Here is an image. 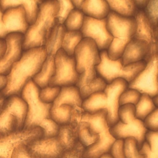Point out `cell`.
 <instances>
[{
    "mask_svg": "<svg viewBox=\"0 0 158 158\" xmlns=\"http://www.w3.org/2000/svg\"><path fill=\"white\" fill-rule=\"evenodd\" d=\"M47 56L45 46L23 51L20 59L5 75V86L1 92L3 95L7 98L20 96L26 84L40 71Z\"/></svg>",
    "mask_w": 158,
    "mask_h": 158,
    "instance_id": "1",
    "label": "cell"
},
{
    "mask_svg": "<svg viewBox=\"0 0 158 158\" xmlns=\"http://www.w3.org/2000/svg\"><path fill=\"white\" fill-rule=\"evenodd\" d=\"M40 89L31 79L21 92L20 96L27 107L23 129L39 127L43 131L44 137H55L60 126L51 117L50 110L52 103H46L40 100Z\"/></svg>",
    "mask_w": 158,
    "mask_h": 158,
    "instance_id": "2",
    "label": "cell"
},
{
    "mask_svg": "<svg viewBox=\"0 0 158 158\" xmlns=\"http://www.w3.org/2000/svg\"><path fill=\"white\" fill-rule=\"evenodd\" d=\"M128 83L118 78L107 84L103 91L94 93L83 100L82 108L85 112L92 114L105 109L107 112L106 120L110 128L119 120L118 112L119 101L121 94L128 88Z\"/></svg>",
    "mask_w": 158,
    "mask_h": 158,
    "instance_id": "3",
    "label": "cell"
},
{
    "mask_svg": "<svg viewBox=\"0 0 158 158\" xmlns=\"http://www.w3.org/2000/svg\"><path fill=\"white\" fill-rule=\"evenodd\" d=\"M59 7L58 0L43 1L35 23L30 25L24 36L23 51L44 46L56 24Z\"/></svg>",
    "mask_w": 158,
    "mask_h": 158,
    "instance_id": "4",
    "label": "cell"
},
{
    "mask_svg": "<svg viewBox=\"0 0 158 158\" xmlns=\"http://www.w3.org/2000/svg\"><path fill=\"white\" fill-rule=\"evenodd\" d=\"M106 110L92 114L83 110L77 115L78 122L87 123L91 132L98 135L99 138L94 144L85 149L83 158H99L102 154L110 153L111 147L116 140L110 131L106 120Z\"/></svg>",
    "mask_w": 158,
    "mask_h": 158,
    "instance_id": "5",
    "label": "cell"
},
{
    "mask_svg": "<svg viewBox=\"0 0 158 158\" xmlns=\"http://www.w3.org/2000/svg\"><path fill=\"white\" fill-rule=\"evenodd\" d=\"M74 56L76 70L80 76L75 86L80 92L98 77L95 67L101 61L100 53L93 40L84 38L76 48Z\"/></svg>",
    "mask_w": 158,
    "mask_h": 158,
    "instance_id": "6",
    "label": "cell"
},
{
    "mask_svg": "<svg viewBox=\"0 0 158 158\" xmlns=\"http://www.w3.org/2000/svg\"><path fill=\"white\" fill-rule=\"evenodd\" d=\"M107 28L113 37L107 52L112 60L121 57L124 51L135 34L137 24L135 18L125 17L110 11L106 17Z\"/></svg>",
    "mask_w": 158,
    "mask_h": 158,
    "instance_id": "7",
    "label": "cell"
},
{
    "mask_svg": "<svg viewBox=\"0 0 158 158\" xmlns=\"http://www.w3.org/2000/svg\"><path fill=\"white\" fill-rule=\"evenodd\" d=\"M99 53L101 61L95 69L97 76L103 79L107 84L118 78L129 83L146 65V63L142 60L124 66L121 57L112 60L108 57L107 50L101 51Z\"/></svg>",
    "mask_w": 158,
    "mask_h": 158,
    "instance_id": "8",
    "label": "cell"
},
{
    "mask_svg": "<svg viewBox=\"0 0 158 158\" xmlns=\"http://www.w3.org/2000/svg\"><path fill=\"white\" fill-rule=\"evenodd\" d=\"M134 105L128 104L120 106L118 112V121L110 128V131L116 139H125L132 137L137 142L139 150L145 141L148 130L143 121L136 118Z\"/></svg>",
    "mask_w": 158,
    "mask_h": 158,
    "instance_id": "9",
    "label": "cell"
},
{
    "mask_svg": "<svg viewBox=\"0 0 158 158\" xmlns=\"http://www.w3.org/2000/svg\"><path fill=\"white\" fill-rule=\"evenodd\" d=\"M83 100L76 86L61 87L52 104V119L59 126L69 124L73 112L82 108Z\"/></svg>",
    "mask_w": 158,
    "mask_h": 158,
    "instance_id": "10",
    "label": "cell"
},
{
    "mask_svg": "<svg viewBox=\"0 0 158 158\" xmlns=\"http://www.w3.org/2000/svg\"><path fill=\"white\" fill-rule=\"evenodd\" d=\"M27 107L20 96L8 98L0 112V138L23 129Z\"/></svg>",
    "mask_w": 158,
    "mask_h": 158,
    "instance_id": "11",
    "label": "cell"
},
{
    "mask_svg": "<svg viewBox=\"0 0 158 158\" xmlns=\"http://www.w3.org/2000/svg\"><path fill=\"white\" fill-rule=\"evenodd\" d=\"M54 60L55 72L48 86L61 88L75 86L80 76L76 70L74 56H68L61 48L56 53Z\"/></svg>",
    "mask_w": 158,
    "mask_h": 158,
    "instance_id": "12",
    "label": "cell"
},
{
    "mask_svg": "<svg viewBox=\"0 0 158 158\" xmlns=\"http://www.w3.org/2000/svg\"><path fill=\"white\" fill-rule=\"evenodd\" d=\"M44 137L42 130L36 127L12 132L0 138V158H12L16 150Z\"/></svg>",
    "mask_w": 158,
    "mask_h": 158,
    "instance_id": "13",
    "label": "cell"
},
{
    "mask_svg": "<svg viewBox=\"0 0 158 158\" xmlns=\"http://www.w3.org/2000/svg\"><path fill=\"white\" fill-rule=\"evenodd\" d=\"M157 54L146 63L145 68L128 83V88L135 89L151 98L158 94Z\"/></svg>",
    "mask_w": 158,
    "mask_h": 158,
    "instance_id": "14",
    "label": "cell"
},
{
    "mask_svg": "<svg viewBox=\"0 0 158 158\" xmlns=\"http://www.w3.org/2000/svg\"><path fill=\"white\" fill-rule=\"evenodd\" d=\"M80 31L83 38H89L96 44L98 50H107L113 37L106 27V18L97 19L85 15L83 23Z\"/></svg>",
    "mask_w": 158,
    "mask_h": 158,
    "instance_id": "15",
    "label": "cell"
},
{
    "mask_svg": "<svg viewBox=\"0 0 158 158\" xmlns=\"http://www.w3.org/2000/svg\"><path fill=\"white\" fill-rule=\"evenodd\" d=\"M137 28L132 38L143 40L149 45L148 52L144 59L146 63L154 55L157 54V28L151 23L144 11H137L135 15Z\"/></svg>",
    "mask_w": 158,
    "mask_h": 158,
    "instance_id": "16",
    "label": "cell"
},
{
    "mask_svg": "<svg viewBox=\"0 0 158 158\" xmlns=\"http://www.w3.org/2000/svg\"><path fill=\"white\" fill-rule=\"evenodd\" d=\"M24 35L19 33L8 34L5 40L6 49L0 60V73L6 75L9 72L13 64L21 58Z\"/></svg>",
    "mask_w": 158,
    "mask_h": 158,
    "instance_id": "17",
    "label": "cell"
},
{
    "mask_svg": "<svg viewBox=\"0 0 158 158\" xmlns=\"http://www.w3.org/2000/svg\"><path fill=\"white\" fill-rule=\"evenodd\" d=\"M27 147L34 158H59L64 151L56 136L39 138Z\"/></svg>",
    "mask_w": 158,
    "mask_h": 158,
    "instance_id": "18",
    "label": "cell"
},
{
    "mask_svg": "<svg viewBox=\"0 0 158 158\" xmlns=\"http://www.w3.org/2000/svg\"><path fill=\"white\" fill-rule=\"evenodd\" d=\"M2 20L8 34L19 33L24 35L29 26L24 9L20 4L6 10L3 12Z\"/></svg>",
    "mask_w": 158,
    "mask_h": 158,
    "instance_id": "19",
    "label": "cell"
},
{
    "mask_svg": "<svg viewBox=\"0 0 158 158\" xmlns=\"http://www.w3.org/2000/svg\"><path fill=\"white\" fill-rule=\"evenodd\" d=\"M149 50L148 43L143 40L132 38L126 46L121 58L123 64H129L143 60Z\"/></svg>",
    "mask_w": 158,
    "mask_h": 158,
    "instance_id": "20",
    "label": "cell"
},
{
    "mask_svg": "<svg viewBox=\"0 0 158 158\" xmlns=\"http://www.w3.org/2000/svg\"><path fill=\"white\" fill-rule=\"evenodd\" d=\"M43 1L35 0H0V6L4 12L7 9L22 5L25 11L27 21L30 25L35 22L38 15L40 5Z\"/></svg>",
    "mask_w": 158,
    "mask_h": 158,
    "instance_id": "21",
    "label": "cell"
},
{
    "mask_svg": "<svg viewBox=\"0 0 158 158\" xmlns=\"http://www.w3.org/2000/svg\"><path fill=\"white\" fill-rule=\"evenodd\" d=\"M81 10L85 15L97 19L106 18L110 11L104 0H84Z\"/></svg>",
    "mask_w": 158,
    "mask_h": 158,
    "instance_id": "22",
    "label": "cell"
},
{
    "mask_svg": "<svg viewBox=\"0 0 158 158\" xmlns=\"http://www.w3.org/2000/svg\"><path fill=\"white\" fill-rule=\"evenodd\" d=\"M56 137L64 151L71 148L78 141L77 125L69 123L60 126Z\"/></svg>",
    "mask_w": 158,
    "mask_h": 158,
    "instance_id": "23",
    "label": "cell"
},
{
    "mask_svg": "<svg viewBox=\"0 0 158 158\" xmlns=\"http://www.w3.org/2000/svg\"><path fill=\"white\" fill-rule=\"evenodd\" d=\"M66 31L64 24L56 25L44 46L48 56L55 57L57 52L61 48Z\"/></svg>",
    "mask_w": 158,
    "mask_h": 158,
    "instance_id": "24",
    "label": "cell"
},
{
    "mask_svg": "<svg viewBox=\"0 0 158 158\" xmlns=\"http://www.w3.org/2000/svg\"><path fill=\"white\" fill-rule=\"evenodd\" d=\"M54 58L52 56H48L40 70L32 79L40 89L48 86L49 81L54 74Z\"/></svg>",
    "mask_w": 158,
    "mask_h": 158,
    "instance_id": "25",
    "label": "cell"
},
{
    "mask_svg": "<svg viewBox=\"0 0 158 158\" xmlns=\"http://www.w3.org/2000/svg\"><path fill=\"white\" fill-rule=\"evenodd\" d=\"M139 153L145 158H158V131L148 130Z\"/></svg>",
    "mask_w": 158,
    "mask_h": 158,
    "instance_id": "26",
    "label": "cell"
},
{
    "mask_svg": "<svg viewBox=\"0 0 158 158\" xmlns=\"http://www.w3.org/2000/svg\"><path fill=\"white\" fill-rule=\"evenodd\" d=\"M111 11L125 17L135 15L137 7L134 0H106Z\"/></svg>",
    "mask_w": 158,
    "mask_h": 158,
    "instance_id": "27",
    "label": "cell"
},
{
    "mask_svg": "<svg viewBox=\"0 0 158 158\" xmlns=\"http://www.w3.org/2000/svg\"><path fill=\"white\" fill-rule=\"evenodd\" d=\"M83 39L80 31H66L61 48L68 56H74L76 48Z\"/></svg>",
    "mask_w": 158,
    "mask_h": 158,
    "instance_id": "28",
    "label": "cell"
},
{
    "mask_svg": "<svg viewBox=\"0 0 158 158\" xmlns=\"http://www.w3.org/2000/svg\"><path fill=\"white\" fill-rule=\"evenodd\" d=\"M135 106V117L143 121L149 114L157 108L153 104L152 98L146 94H141Z\"/></svg>",
    "mask_w": 158,
    "mask_h": 158,
    "instance_id": "29",
    "label": "cell"
},
{
    "mask_svg": "<svg viewBox=\"0 0 158 158\" xmlns=\"http://www.w3.org/2000/svg\"><path fill=\"white\" fill-rule=\"evenodd\" d=\"M77 126L78 141L86 148L95 143L99 138L98 135L92 134L88 123L85 122L76 123Z\"/></svg>",
    "mask_w": 158,
    "mask_h": 158,
    "instance_id": "30",
    "label": "cell"
},
{
    "mask_svg": "<svg viewBox=\"0 0 158 158\" xmlns=\"http://www.w3.org/2000/svg\"><path fill=\"white\" fill-rule=\"evenodd\" d=\"M85 15L82 11L76 8L73 10L64 22L67 31H80L83 23Z\"/></svg>",
    "mask_w": 158,
    "mask_h": 158,
    "instance_id": "31",
    "label": "cell"
},
{
    "mask_svg": "<svg viewBox=\"0 0 158 158\" xmlns=\"http://www.w3.org/2000/svg\"><path fill=\"white\" fill-rule=\"evenodd\" d=\"M59 7L56 17L57 24H64L71 11L75 9L71 0H58Z\"/></svg>",
    "mask_w": 158,
    "mask_h": 158,
    "instance_id": "32",
    "label": "cell"
},
{
    "mask_svg": "<svg viewBox=\"0 0 158 158\" xmlns=\"http://www.w3.org/2000/svg\"><path fill=\"white\" fill-rule=\"evenodd\" d=\"M123 149L126 158H145L144 155L139 153L137 141L133 138L124 139Z\"/></svg>",
    "mask_w": 158,
    "mask_h": 158,
    "instance_id": "33",
    "label": "cell"
},
{
    "mask_svg": "<svg viewBox=\"0 0 158 158\" xmlns=\"http://www.w3.org/2000/svg\"><path fill=\"white\" fill-rule=\"evenodd\" d=\"M141 94L137 90L127 89L121 95L119 101L120 106L128 104L135 106L138 102Z\"/></svg>",
    "mask_w": 158,
    "mask_h": 158,
    "instance_id": "34",
    "label": "cell"
},
{
    "mask_svg": "<svg viewBox=\"0 0 158 158\" xmlns=\"http://www.w3.org/2000/svg\"><path fill=\"white\" fill-rule=\"evenodd\" d=\"M61 87L47 86L40 89L39 98L40 100L46 103H52L58 95Z\"/></svg>",
    "mask_w": 158,
    "mask_h": 158,
    "instance_id": "35",
    "label": "cell"
},
{
    "mask_svg": "<svg viewBox=\"0 0 158 158\" xmlns=\"http://www.w3.org/2000/svg\"><path fill=\"white\" fill-rule=\"evenodd\" d=\"M144 12L151 23L155 28H157L158 0H149Z\"/></svg>",
    "mask_w": 158,
    "mask_h": 158,
    "instance_id": "36",
    "label": "cell"
},
{
    "mask_svg": "<svg viewBox=\"0 0 158 158\" xmlns=\"http://www.w3.org/2000/svg\"><path fill=\"white\" fill-rule=\"evenodd\" d=\"M85 148L78 141L71 148L64 151L59 158H83Z\"/></svg>",
    "mask_w": 158,
    "mask_h": 158,
    "instance_id": "37",
    "label": "cell"
},
{
    "mask_svg": "<svg viewBox=\"0 0 158 158\" xmlns=\"http://www.w3.org/2000/svg\"><path fill=\"white\" fill-rule=\"evenodd\" d=\"M144 127L148 130L158 131V108L149 114L143 121Z\"/></svg>",
    "mask_w": 158,
    "mask_h": 158,
    "instance_id": "38",
    "label": "cell"
},
{
    "mask_svg": "<svg viewBox=\"0 0 158 158\" xmlns=\"http://www.w3.org/2000/svg\"><path fill=\"white\" fill-rule=\"evenodd\" d=\"M124 139H116L113 144L110 153L113 158H126L124 152Z\"/></svg>",
    "mask_w": 158,
    "mask_h": 158,
    "instance_id": "39",
    "label": "cell"
},
{
    "mask_svg": "<svg viewBox=\"0 0 158 158\" xmlns=\"http://www.w3.org/2000/svg\"><path fill=\"white\" fill-rule=\"evenodd\" d=\"M3 13L0 6V39H5L8 34L3 21Z\"/></svg>",
    "mask_w": 158,
    "mask_h": 158,
    "instance_id": "40",
    "label": "cell"
},
{
    "mask_svg": "<svg viewBox=\"0 0 158 158\" xmlns=\"http://www.w3.org/2000/svg\"><path fill=\"white\" fill-rule=\"evenodd\" d=\"M6 49V44L5 39H0V60L5 53Z\"/></svg>",
    "mask_w": 158,
    "mask_h": 158,
    "instance_id": "41",
    "label": "cell"
},
{
    "mask_svg": "<svg viewBox=\"0 0 158 158\" xmlns=\"http://www.w3.org/2000/svg\"><path fill=\"white\" fill-rule=\"evenodd\" d=\"M148 0H134L136 6L140 8L146 7L148 1Z\"/></svg>",
    "mask_w": 158,
    "mask_h": 158,
    "instance_id": "42",
    "label": "cell"
},
{
    "mask_svg": "<svg viewBox=\"0 0 158 158\" xmlns=\"http://www.w3.org/2000/svg\"><path fill=\"white\" fill-rule=\"evenodd\" d=\"M7 98L5 97L0 91V112L4 106Z\"/></svg>",
    "mask_w": 158,
    "mask_h": 158,
    "instance_id": "43",
    "label": "cell"
},
{
    "mask_svg": "<svg viewBox=\"0 0 158 158\" xmlns=\"http://www.w3.org/2000/svg\"><path fill=\"white\" fill-rule=\"evenodd\" d=\"M84 0H71L75 8L81 10V7Z\"/></svg>",
    "mask_w": 158,
    "mask_h": 158,
    "instance_id": "44",
    "label": "cell"
},
{
    "mask_svg": "<svg viewBox=\"0 0 158 158\" xmlns=\"http://www.w3.org/2000/svg\"><path fill=\"white\" fill-rule=\"evenodd\" d=\"M152 101L155 106L158 107V95L152 98Z\"/></svg>",
    "mask_w": 158,
    "mask_h": 158,
    "instance_id": "45",
    "label": "cell"
},
{
    "mask_svg": "<svg viewBox=\"0 0 158 158\" xmlns=\"http://www.w3.org/2000/svg\"><path fill=\"white\" fill-rule=\"evenodd\" d=\"M99 158H113V157L110 153H107L102 154Z\"/></svg>",
    "mask_w": 158,
    "mask_h": 158,
    "instance_id": "46",
    "label": "cell"
}]
</instances>
